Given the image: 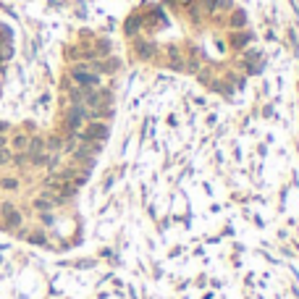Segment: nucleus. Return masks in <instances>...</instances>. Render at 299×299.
I'll return each mask as SVG.
<instances>
[{"instance_id": "9d476101", "label": "nucleus", "mask_w": 299, "mask_h": 299, "mask_svg": "<svg viewBox=\"0 0 299 299\" xmlns=\"http://www.w3.org/2000/svg\"><path fill=\"white\" fill-rule=\"evenodd\" d=\"M3 147H6V137H3V134H0V150H3Z\"/></svg>"}, {"instance_id": "f03ea898", "label": "nucleus", "mask_w": 299, "mask_h": 299, "mask_svg": "<svg viewBox=\"0 0 299 299\" xmlns=\"http://www.w3.org/2000/svg\"><path fill=\"white\" fill-rule=\"evenodd\" d=\"M87 121H89V108H84V105H71V108H69V113H66L69 134H71V131H79Z\"/></svg>"}, {"instance_id": "20e7f679", "label": "nucleus", "mask_w": 299, "mask_h": 299, "mask_svg": "<svg viewBox=\"0 0 299 299\" xmlns=\"http://www.w3.org/2000/svg\"><path fill=\"white\" fill-rule=\"evenodd\" d=\"M11 147H13L16 152H26V147H29V137H26V134H16V137L11 139Z\"/></svg>"}, {"instance_id": "39448f33", "label": "nucleus", "mask_w": 299, "mask_h": 299, "mask_svg": "<svg viewBox=\"0 0 299 299\" xmlns=\"http://www.w3.org/2000/svg\"><path fill=\"white\" fill-rule=\"evenodd\" d=\"M0 189H11L13 192V189H19V181L16 179H0Z\"/></svg>"}, {"instance_id": "7ed1b4c3", "label": "nucleus", "mask_w": 299, "mask_h": 299, "mask_svg": "<svg viewBox=\"0 0 299 299\" xmlns=\"http://www.w3.org/2000/svg\"><path fill=\"white\" fill-rule=\"evenodd\" d=\"M0 213H3V220H6L8 228H19V226H21V213L16 210L11 202H3V205H0Z\"/></svg>"}, {"instance_id": "6e6552de", "label": "nucleus", "mask_w": 299, "mask_h": 299, "mask_svg": "<svg viewBox=\"0 0 299 299\" xmlns=\"http://www.w3.org/2000/svg\"><path fill=\"white\" fill-rule=\"evenodd\" d=\"M8 160H11V152H8V150L3 147V150H0V165H6Z\"/></svg>"}, {"instance_id": "423d86ee", "label": "nucleus", "mask_w": 299, "mask_h": 299, "mask_svg": "<svg viewBox=\"0 0 299 299\" xmlns=\"http://www.w3.org/2000/svg\"><path fill=\"white\" fill-rule=\"evenodd\" d=\"M231 24H234V26H239V24H244V13H239V11H236V13L231 16Z\"/></svg>"}, {"instance_id": "0eeeda50", "label": "nucleus", "mask_w": 299, "mask_h": 299, "mask_svg": "<svg viewBox=\"0 0 299 299\" xmlns=\"http://www.w3.org/2000/svg\"><path fill=\"white\" fill-rule=\"evenodd\" d=\"M150 53H152V45H139V55L142 58H147Z\"/></svg>"}, {"instance_id": "1a4fd4ad", "label": "nucleus", "mask_w": 299, "mask_h": 299, "mask_svg": "<svg viewBox=\"0 0 299 299\" xmlns=\"http://www.w3.org/2000/svg\"><path fill=\"white\" fill-rule=\"evenodd\" d=\"M42 220H45L47 226H50V223H53V215H50V213H42Z\"/></svg>"}, {"instance_id": "f257e3e1", "label": "nucleus", "mask_w": 299, "mask_h": 299, "mask_svg": "<svg viewBox=\"0 0 299 299\" xmlns=\"http://www.w3.org/2000/svg\"><path fill=\"white\" fill-rule=\"evenodd\" d=\"M71 79H74V84H76V87H82V89H94V87L100 84V76L94 74V71H89V69L84 66V63L74 69Z\"/></svg>"}]
</instances>
